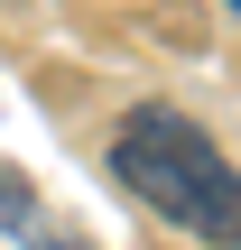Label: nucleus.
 <instances>
[{"instance_id":"f03ea898","label":"nucleus","mask_w":241,"mask_h":250,"mask_svg":"<svg viewBox=\"0 0 241 250\" xmlns=\"http://www.w3.org/2000/svg\"><path fill=\"white\" fill-rule=\"evenodd\" d=\"M223 9H232V19H241V0H223Z\"/></svg>"},{"instance_id":"f257e3e1","label":"nucleus","mask_w":241,"mask_h":250,"mask_svg":"<svg viewBox=\"0 0 241 250\" xmlns=\"http://www.w3.org/2000/svg\"><path fill=\"white\" fill-rule=\"evenodd\" d=\"M111 176H121L149 213H167L176 232H195V241H214V250H241V167L186 121V111L139 102V111L121 121V139H111Z\"/></svg>"}]
</instances>
